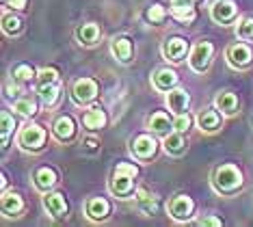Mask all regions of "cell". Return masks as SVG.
Here are the masks:
<instances>
[{"mask_svg":"<svg viewBox=\"0 0 253 227\" xmlns=\"http://www.w3.org/2000/svg\"><path fill=\"white\" fill-rule=\"evenodd\" d=\"M136 176H139V167L134 162H117V167L113 169L111 182H108V190L119 199H130V195L136 190Z\"/></svg>","mask_w":253,"mask_h":227,"instance_id":"cell-1","label":"cell"},{"mask_svg":"<svg viewBox=\"0 0 253 227\" xmlns=\"http://www.w3.org/2000/svg\"><path fill=\"white\" fill-rule=\"evenodd\" d=\"M243 184H245L243 171L236 165H221L212 173V188L223 197H234L243 188Z\"/></svg>","mask_w":253,"mask_h":227,"instance_id":"cell-2","label":"cell"},{"mask_svg":"<svg viewBox=\"0 0 253 227\" xmlns=\"http://www.w3.org/2000/svg\"><path fill=\"white\" fill-rule=\"evenodd\" d=\"M45 138H48V132H45L43 126L26 124L18 135V145L24 151H39V149H43Z\"/></svg>","mask_w":253,"mask_h":227,"instance_id":"cell-3","label":"cell"},{"mask_svg":"<svg viewBox=\"0 0 253 227\" xmlns=\"http://www.w3.org/2000/svg\"><path fill=\"white\" fill-rule=\"evenodd\" d=\"M212 56H214V45L210 42H206V39H201V42L195 44L193 50L188 52V65H191L193 72L204 74L206 69L210 67Z\"/></svg>","mask_w":253,"mask_h":227,"instance_id":"cell-4","label":"cell"},{"mask_svg":"<svg viewBox=\"0 0 253 227\" xmlns=\"http://www.w3.org/2000/svg\"><path fill=\"white\" fill-rule=\"evenodd\" d=\"M100 93V85L93 78H78L76 83L72 85V100L78 106H89L93 104V100Z\"/></svg>","mask_w":253,"mask_h":227,"instance_id":"cell-5","label":"cell"},{"mask_svg":"<svg viewBox=\"0 0 253 227\" xmlns=\"http://www.w3.org/2000/svg\"><path fill=\"white\" fill-rule=\"evenodd\" d=\"M130 151L139 162L152 160L158 154V141L152 135H136L134 138H130Z\"/></svg>","mask_w":253,"mask_h":227,"instance_id":"cell-6","label":"cell"},{"mask_svg":"<svg viewBox=\"0 0 253 227\" xmlns=\"http://www.w3.org/2000/svg\"><path fill=\"white\" fill-rule=\"evenodd\" d=\"M193 214H195L193 197L180 193V195H175L173 199L169 201V217L173 221H177V223H186V221H191Z\"/></svg>","mask_w":253,"mask_h":227,"instance_id":"cell-7","label":"cell"},{"mask_svg":"<svg viewBox=\"0 0 253 227\" xmlns=\"http://www.w3.org/2000/svg\"><path fill=\"white\" fill-rule=\"evenodd\" d=\"M210 17L221 26H229L238 17V7L234 0H216L214 4H210Z\"/></svg>","mask_w":253,"mask_h":227,"instance_id":"cell-8","label":"cell"},{"mask_svg":"<svg viewBox=\"0 0 253 227\" xmlns=\"http://www.w3.org/2000/svg\"><path fill=\"white\" fill-rule=\"evenodd\" d=\"M43 208H45V212L56 221L67 219V212H70V203H67L65 195L63 193H50V190L43 193Z\"/></svg>","mask_w":253,"mask_h":227,"instance_id":"cell-9","label":"cell"},{"mask_svg":"<svg viewBox=\"0 0 253 227\" xmlns=\"http://www.w3.org/2000/svg\"><path fill=\"white\" fill-rule=\"evenodd\" d=\"M227 63L236 69H247L253 63V48L249 44H232L227 48Z\"/></svg>","mask_w":253,"mask_h":227,"instance_id":"cell-10","label":"cell"},{"mask_svg":"<svg viewBox=\"0 0 253 227\" xmlns=\"http://www.w3.org/2000/svg\"><path fill=\"white\" fill-rule=\"evenodd\" d=\"M195 2L197 0H169V13L173 20L180 24H193L197 11H195Z\"/></svg>","mask_w":253,"mask_h":227,"instance_id":"cell-11","label":"cell"},{"mask_svg":"<svg viewBox=\"0 0 253 227\" xmlns=\"http://www.w3.org/2000/svg\"><path fill=\"white\" fill-rule=\"evenodd\" d=\"M52 135H54L56 141H61V143L74 141L78 135V126H76V121H74V117H70V115L56 117L54 124H52Z\"/></svg>","mask_w":253,"mask_h":227,"instance_id":"cell-12","label":"cell"},{"mask_svg":"<svg viewBox=\"0 0 253 227\" xmlns=\"http://www.w3.org/2000/svg\"><path fill=\"white\" fill-rule=\"evenodd\" d=\"M188 54V42L184 37H169L163 44V56L169 63H180Z\"/></svg>","mask_w":253,"mask_h":227,"instance_id":"cell-13","label":"cell"},{"mask_svg":"<svg viewBox=\"0 0 253 227\" xmlns=\"http://www.w3.org/2000/svg\"><path fill=\"white\" fill-rule=\"evenodd\" d=\"M111 201L104 199V197H91L84 203V214H87L89 221H95V223H100V221H106L111 217Z\"/></svg>","mask_w":253,"mask_h":227,"instance_id":"cell-14","label":"cell"},{"mask_svg":"<svg viewBox=\"0 0 253 227\" xmlns=\"http://www.w3.org/2000/svg\"><path fill=\"white\" fill-rule=\"evenodd\" d=\"M177 83H180V76H177V72L171 67H160V69H156V74L152 76L154 89L160 91V93H169L171 89H175Z\"/></svg>","mask_w":253,"mask_h":227,"instance_id":"cell-15","label":"cell"},{"mask_svg":"<svg viewBox=\"0 0 253 227\" xmlns=\"http://www.w3.org/2000/svg\"><path fill=\"white\" fill-rule=\"evenodd\" d=\"M111 52L122 65H128L132 61V56H134V44H132V39L126 37V35H117L111 42Z\"/></svg>","mask_w":253,"mask_h":227,"instance_id":"cell-16","label":"cell"},{"mask_svg":"<svg viewBox=\"0 0 253 227\" xmlns=\"http://www.w3.org/2000/svg\"><path fill=\"white\" fill-rule=\"evenodd\" d=\"M106 124H108L106 110L102 106H97V104H89V108L84 110V115H83V126L87 128L89 132H97V130H102V128H106Z\"/></svg>","mask_w":253,"mask_h":227,"instance_id":"cell-17","label":"cell"},{"mask_svg":"<svg viewBox=\"0 0 253 227\" xmlns=\"http://www.w3.org/2000/svg\"><path fill=\"white\" fill-rule=\"evenodd\" d=\"M56 182H59V173H56V169H52V167H39V169H35V173H33V186H35L39 193L52 190Z\"/></svg>","mask_w":253,"mask_h":227,"instance_id":"cell-18","label":"cell"},{"mask_svg":"<svg viewBox=\"0 0 253 227\" xmlns=\"http://www.w3.org/2000/svg\"><path fill=\"white\" fill-rule=\"evenodd\" d=\"M221 124H223V113H218L216 106L204 108L197 115V126H199L201 132H206V135H212V132H216L218 128H221Z\"/></svg>","mask_w":253,"mask_h":227,"instance_id":"cell-19","label":"cell"},{"mask_svg":"<svg viewBox=\"0 0 253 227\" xmlns=\"http://www.w3.org/2000/svg\"><path fill=\"white\" fill-rule=\"evenodd\" d=\"M188 106H191V95H188L186 89H171L167 93V108L171 110L173 115H180V113H188Z\"/></svg>","mask_w":253,"mask_h":227,"instance_id":"cell-20","label":"cell"},{"mask_svg":"<svg viewBox=\"0 0 253 227\" xmlns=\"http://www.w3.org/2000/svg\"><path fill=\"white\" fill-rule=\"evenodd\" d=\"M24 208H26V203L24 199H22V195L18 193H13V190H4L2 193V199H0V210H2L4 217H20L22 212H24Z\"/></svg>","mask_w":253,"mask_h":227,"instance_id":"cell-21","label":"cell"},{"mask_svg":"<svg viewBox=\"0 0 253 227\" xmlns=\"http://www.w3.org/2000/svg\"><path fill=\"white\" fill-rule=\"evenodd\" d=\"M134 199H136V206H139V210L145 214V217H154V214L158 212V199H156V195H154L149 188H145V186H139V188L134 190Z\"/></svg>","mask_w":253,"mask_h":227,"instance_id":"cell-22","label":"cell"},{"mask_svg":"<svg viewBox=\"0 0 253 227\" xmlns=\"http://www.w3.org/2000/svg\"><path fill=\"white\" fill-rule=\"evenodd\" d=\"M100 37H102V31L95 22H84V24H80L76 28V39L84 48H93L95 44H100Z\"/></svg>","mask_w":253,"mask_h":227,"instance_id":"cell-23","label":"cell"},{"mask_svg":"<svg viewBox=\"0 0 253 227\" xmlns=\"http://www.w3.org/2000/svg\"><path fill=\"white\" fill-rule=\"evenodd\" d=\"M147 128H149V132H154V135H158V136L165 138L167 135H171V132H173V119H169V115L163 113V110H158V113L149 115Z\"/></svg>","mask_w":253,"mask_h":227,"instance_id":"cell-24","label":"cell"},{"mask_svg":"<svg viewBox=\"0 0 253 227\" xmlns=\"http://www.w3.org/2000/svg\"><path fill=\"white\" fill-rule=\"evenodd\" d=\"M214 106L221 110L225 117H234L236 113H238L240 108V102H238V95H236L234 91H221L216 93L214 97Z\"/></svg>","mask_w":253,"mask_h":227,"instance_id":"cell-25","label":"cell"},{"mask_svg":"<svg viewBox=\"0 0 253 227\" xmlns=\"http://www.w3.org/2000/svg\"><path fill=\"white\" fill-rule=\"evenodd\" d=\"M163 147H165V151L169 156H182V154H186V138H184V135L182 132H171V135H167L165 138H163Z\"/></svg>","mask_w":253,"mask_h":227,"instance_id":"cell-26","label":"cell"},{"mask_svg":"<svg viewBox=\"0 0 253 227\" xmlns=\"http://www.w3.org/2000/svg\"><path fill=\"white\" fill-rule=\"evenodd\" d=\"M11 80L24 87L28 83H33V80H37V72L31 63H15V65L11 67Z\"/></svg>","mask_w":253,"mask_h":227,"instance_id":"cell-27","label":"cell"},{"mask_svg":"<svg viewBox=\"0 0 253 227\" xmlns=\"http://www.w3.org/2000/svg\"><path fill=\"white\" fill-rule=\"evenodd\" d=\"M37 97H33V95H20L18 100H13V110L18 115H22V117H35L37 110H39V102H42V100H37Z\"/></svg>","mask_w":253,"mask_h":227,"instance_id":"cell-28","label":"cell"},{"mask_svg":"<svg viewBox=\"0 0 253 227\" xmlns=\"http://www.w3.org/2000/svg\"><path fill=\"white\" fill-rule=\"evenodd\" d=\"M37 95H39V100H42V104H43L45 108H52L54 104L59 102V97H61V87H59V83L39 85Z\"/></svg>","mask_w":253,"mask_h":227,"instance_id":"cell-29","label":"cell"},{"mask_svg":"<svg viewBox=\"0 0 253 227\" xmlns=\"http://www.w3.org/2000/svg\"><path fill=\"white\" fill-rule=\"evenodd\" d=\"M0 143H2V149H7V145L11 141V136H13L15 128H18V124H15V117L9 113V110H2V115H0Z\"/></svg>","mask_w":253,"mask_h":227,"instance_id":"cell-30","label":"cell"},{"mask_svg":"<svg viewBox=\"0 0 253 227\" xmlns=\"http://www.w3.org/2000/svg\"><path fill=\"white\" fill-rule=\"evenodd\" d=\"M2 31H4V35H9V37H15V35H20L24 31V22H22V17L13 15V13H4L2 15Z\"/></svg>","mask_w":253,"mask_h":227,"instance_id":"cell-31","label":"cell"},{"mask_svg":"<svg viewBox=\"0 0 253 227\" xmlns=\"http://www.w3.org/2000/svg\"><path fill=\"white\" fill-rule=\"evenodd\" d=\"M236 37L240 42H253V15H245L236 24Z\"/></svg>","mask_w":253,"mask_h":227,"instance_id":"cell-32","label":"cell"},{"mask_svg":"<svg viewBox=\"0 0 253 227\" xmlns=\"http://www.w3.org/2000/svg\"><path fill=\"white\" fill-rule=\"evenodd\" d=\"M145 20L149 22V24H154V26L163 24V22L167 20V7L165 4H160V2L149 4L147 11H145Z\"/></svg>","mask_w":253,"mask_h":227,"instance_id":"cell-33","label":"cell"},{"mask_svg":"<svg viewBox=\"0 0 253 227\" xmlns=\"http://www.w3.org/2000/svg\"><path fill=\"white\" fill-rule=\"evenodd\" d=\"M37 83L39 85L59 83V69H56V67H42L37 72Z\"/></svg>","mask_w":253,"mask_h":227,"instance_id":"cell-34","label":"cell"},{"mask_svg":"<svg viewBox=\"0 0 253 227\" xmlns=\"http://www.w3.org/2000/svg\"><path fill=\"white\" fill-rule=\"evenodd\" d=\"M191 126H193V117L188 113L175 115V119H173V130L175 132H182V135H186V132L191 130Z\"/></svg>","mask_w":253,"mask_h":227,"instance_id":"cell-35","label":"cell"},{"mask_svg":"<svg viewBox=\"0 0 253 227\" xmlns=\"http://www.w3.org/2000/svg\"><path fill=\"white\" fill-rule=\"evenodd\" d=\"M4 95H7L9 100H18V97L22 95V85H18V83H13V87L7 85L4 87Z\"/></svg>","mask_w":253,"mask_h":227,"instance_id":"cell-36","label":"cell"},{"mask_svg":"<svg viewBox=\"0 0 253 227\" xmlns=\"http://www.w3.org/2000/svg\"><path fill=\"white\" fill-rule=\"evenodd\" d=\"M83 145H84V149L89 151V154H95V151H100V141H95V138H84L83 141Z\"/></svg>","mask_w":253,"mask_h":227,"instance_id":"cell-37","label":"cell"},{"mask_svg":"<svg viewBox=\"0 0 253 227\" xmlns=\"http://www.w3.org/2000/svg\"><path fill=\"white\" fill-rule=\"evenodd\" d=\"M197 223H199V225H216V227H221L223 221L218 219V217H201Z\"/></svg>","mask_w":253,"mask_h":227,"instance_id":"cell-38","label":"cell"},{"mask_svg":"<svg viewBox=\"0 0 253 227\" xmlns=\"http://www.w3.org/2000/svg\"><path fill=\"white\" fill-rule=\"evenodd\" d=\"M26 2H28V0H7L9 7H11V9H18V11L26 9Z\"/></svg>","mask_w":253,"mask_h":227,"instance_id":"cell-39","label":"cell"},{"mask_svg":"<svg viewBox=\"0 0 253 227\" xmlns=\"http://www.w3.org/2000/svg\"><path fill=\"white\" fill-rule=\"evenodd\" d=\"M0 188H2V193H4V188H7V176H0Z\"/></svg>","mask_w":253,"mask_h":227,"instance_id":"cell-40","label":"cell"},{"mask_svg":"<svg viewBox=\"0 0 253 227\" xmlns=\"http://www.w3.org/2000/svg\"><path fill=\"white\" fill-rule=\"evenodd\" d=\"M251 126H253V117H251Z\"/></svg>","mask_w":253,"mask_h":227,"instance_id":"cell-41","label":"cell"}]
</instances>
